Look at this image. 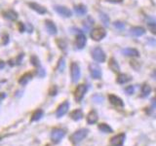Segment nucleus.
I'll return each mask as SVG.
<instances>
[{
    "label": "nucleus",
    "instance_id": "1",
    "mask_svg": "<svg viewBox=\"0 0 156 146\" xmlns=\"http://www.w3.org/2000/svg\"><path fill=\"white\" fill-rule=\"evenodd\" d=\"M106 36V30L102 26H97L94 27L90 32V37L94 41H101L102 39Z\"/></svg>",
    "mask_w": 156,
    "mask_h": 146
},
{
    "label": "nucleus",
    "instance_id": "2",
    "mask_svg": "<svg viewBox=\"0 0 156 146\" xmlns=\"http://www.w3.org/2000/svg\"><path fill=\"white\" fill-rule=\"evenodd\" d=\"M91 56L93 57V60H94L96 62H99V63L105 62V60H106L105 53V51L102 50L101 47L93 48L92 51H91Z\"/></svg>",
    "mask_w": 156,
    "mask_h": 146
},
{
    "label": "nucleus",
    "instance_id": "3",
    "mask_svg": "<svg viewBox=\"0 0 156 146\" xmlns=\"http://www.w3.org/2000/svg\"><path fill=\"white\" fill-rule=\"evenodd\" d=\"M88 133H89V130H88L87 129H81V130H76L75 133L70 136L71 142L74 143V144L79 143L80 141H82L88 135Z\"/></svg>",
    "mask_w": 156,
    "mask_h": 146
},
{
    "label": "nucleus",
    "instance_id": "4",
    "mask_svg": "<svg viewBox=\"0 0 156 146\" xmlns=\"http://www.w3.org/2000/svg\"><path fill=\"white\" fill-rule=\"evenodd\" d=\"M66 135V131L65 130L60 129V128H56L52 130V133H51V140L53 141V143H58L60 141L65 137Z\"/></svg>",
    "mask_w": 156,
    "mask_h": 146
},
{
    "label": "nucleus",
    "instance_id": "5",
    "mask_svg": "<svg viewBox=\"0 0 156 146\" xmlns=\"http://www.w3.org/2000/svg\"><path fill=\"white\" fill-rule=\"evenodd\" d=\"M70 75H71V81L73 83H77L78 80L80 79L81 71H80V66L78 65L77 62H71V64H70Z\"/></svg>",
    "mask_w": 156,
    "mask_h": 146
},
{
    "label": "nucleus",
    "instance_id": "6",
    "mask_svg": "<svg viewBox=\"0 0 156 146\" xmlns=\"http://www.w3.org/2000/svg\"><path fill=\"white\" fill-rule=\"evenodd\" d=\"M89 70H90V74H91L93 79L99 80L101 78V67L97 64V63H95V62L90 63Z\"/></svg>",
    "mask_w": 156,
    "mask_h": 146
},
{
    "label": "nucleus",
    "instance_id": "7",
    "mask_svg": "<svg viewBox=\"0 0 156 146\" xmlns=\"http://www.w3.org/2000/svg\"><path fill=\"white\" fill-rule=\"evenodd\" d=\"M87 90H88V87L85 84H81L79 86H77L76 90L74 92V99L77 102L82 100V99L84 97V96L86 94Z\"/></svg>",
    "mask_w": 156,
    "mask_h": 146
},
{
    "label": "nucleus",
    "instance_id": "8",
    "mask_svg": "<svg viewBox=\"0 0 156 146\" xmlns=\"http://www.w3.org/2000/svg\"><path fill=\"white\" fill-rule=\"evenodd\" d=\"M54 10H55V11L58 15H61L62 17L70 18L72 16V12L67 7H66V6H62V5H56V6L54 7Z\"/></svg>",
    "mask_w": 156,
    "mask_h": 146
},
{
    "label": "nucleus",
    "instance_id": "9",
    "mask_svg": "<svg viewBox=\"0 0 156 146\" xmlns=\"http://www.w3.org/2000/svg\"><path fill=\"white\" fill-rule=\"evenodd\" d=\"M68 109H69V103H68L67 101L62 102V103L60 104V106L58 107V109L56 111L57 118H62L63 115H66L67 113Z\"/></svg>",
    "mask_w": 156,
    "mask_h": 146
},
{
    "label": "nucleus",
    "instance_id": "10",
    "mask_svg": "<svg viewBox=\"0 0 156 146\" xmlns=\"http://www.w3.org/2000/svg\"><path fill=\"white\" fill-rule=\"evenodd\" d=\"M86 43H87V38L83 33H79L75 38V46L77 49H83L86 46Z\"/></svg>",
    "mask_w": 156,
    "mask_h": 146
},
{
    "label": "nucleus",
    "instance_id": "11",
    "mask_svg": "<svg viewBox=\"0 0 156 146\" xmlns=\"http://www.w3.org/2000/svg\"><path fill=\"white\" fill-rule=\"evenodd\" d=\"M125 137H126L125 134H117V135L113 136V137L110 139V143H111L112 146H122L124 143Z\"/></svg>",
    "mask_w": 156,
    "mask_h": 146
},
{
    "label": "nucleus",
    "instance_id": "12",
    "mask_svg": "<svg viewBox=\"0 0 156 146\" xmlns=\"http://www.w3.org/2000/svg\"><path fill=\"white\" fill-rule=\"evenodd\" d=\"M28 6L30 7V9H32L33 11H35L36 13L40 14V15H44L47 13V10L45 7H43L42 5L35 3V2H29L28 3Z\"/></svg>",
    "mask_w": 156,
    "mask_h": 146
},
{
    "label": "nucleus",
    "instance_id": "13",
    "mask_svg": "<svg viewBox=\"0 0 156 146\" xmlns=\"http://www.w3.org/2000/svg\"><path fill=\"white\" fill-rule=\"evenodd\" d=\"M45 26L47 28L48 32L51 34V35H56L58 33V28L56 26V24L54 22L50 21V19H47L45 21Z\"/></svg>",
    "mask_w": 156,
    "mask_h": 146
},
{
    "label": "nucleus",
    "instance_id": "14",
    "mask_svg": "<svg viewBox=\"0 0 156 146\" xmlns=\"http://www.w3.org/2000/svg\"><path fill=\"white\" fill-rule=\"evenodd\" d=\"M122 54L126 57H139L140 56L139 51L134 48H125L122 50Z\"/></svg>",
    "mask_w": 156,
    "mask_h": 146
},
{
    "label": "nucleus",
    "instance_id": "15",
    "mask_svg": "<svg viewBox=\"0 0 156 146\" xmlns=\"http://www.w3.org/2000/svg\"><path fill=\"white\" fill-rule=\"evenodd\" d=\"M130 31H131V34L132 35H134V36H143L145 34V29L144 27H141V26H133L131 29H130Z\"/></svg>",
    "mask_w": 156,
    "mask_h": 146
},
{
    "label": "nucleus",
    "instance_id": "16",
    "mask_svg": "<svg viewBox=\"0 0 156 146\" xmlns=\"http://www.w3.org/2000/svg\"><path fill=\"white\" fill-rule=\"evenodd\" d=\"M108 99H109V101H110L111 104H113L115 106H120V107L124 106V102H123V100H122L119 96H114V95H110L108 96Z\"/></svg>",
    "mask_w": 156,
    "mask_h": 146
},
{
    "label": "nucleus",
    "instance_id": "17",
    "mask_svg": "<svg viewBox=\"0 0 156 146\" xmlns=\"http://www.w3.org/2000/svg\"><path fill=\"white\" fill-rule=\"evenodd\" d=\"M97 121H98V113L95 110L90 111V113L87 116V123L93 125V124H95Z\"/></svg>",
    "mask_w": 156,
    "mask_h": 146
},
{
    "label": "nucleus",
    "instance_id": "18",
    "mask_svg": "<svg viewBox=\"0 0 156 146\" xmlns=\"http://www.w3.org/2000/svg\"><path fill=\"white\" fill-rule=\"evenodd\" d=\"M83 117V112L81 109H75L70 113V118L74 121H79Z\"/></svg>",
    "mask_w": 156,
    "mask_h": 146
},
{
    "label": "nucleus",
    "instance_id": "19",
    "mask_svg": "<svg viewBox=\"0 0 156 146\" xmlns=\"http://www.w3.org/2000/svg\"><path fill=\"white\" fill-rule=\"evenodd\" d=\"M74 11L77 15L79 16H83V15H86L87 14V8L85 5L83 4H78L74 7Z\"/></svg>",
    "mask_w": 156,
    "mask_h": 146
},
{
    "label": "nucleus",
    "instance_id": "20",
    "mask_svg": "<svg viewBox=\"0 0 156 146\" xmlns=\"http://www.w3.org/2000/svg\"><path fill=\"white\" fill-rule=\"evenodd\" d=\"M43 110L42 109H37L35 110L32 113L31 115V118H30V121L31 122H35V121H38V120H40L42 117H43Z\"/></svg>",
    "mask_w": 156,
    "mask_h": 146
},
{
    "label": "nucleus",
    "instance_id": "21",
    "mask_svg": "<svg viewBox=\"0 0 156 146\" xmlns=\"http://www.w3.org/2000/svg\"><path fill=\"white\" fill-rule=\"evenodd\" d=\"M32 79V74L31 73H26V74H23L21 78H20V80H19V83L21 85H26L27 84V83L30 81Z\"/></svg>",
    "mask_w": 156,
    "mask_h": 146
},
{
    "label": "nucleus",
    "instance_id": "22",
    "mask_svg": "<svg viewBox=\"0 0 156 146\" xmlns=\"http://www.w3.org/2000/svg\"><path fill=\"white\" fill-rule=\"evenodd\" d=\"M3 15L5 18L10 19V21H15V19H17V18H18V13L13 11V10H9L7 12H4Z\"/></svg>",
    "mask_w": 156,
    "mask_h": 146
},
{
    "label": "nucleus",
    "instance_id": "23",
    "mask_svg": "<svg viewBox=\"0 0 156 146\" xmlns=\"http://www.w3.org/2000/svg\"><path fill=\"white\" fill-rule=\"evenodd\" d=\"M151 92V87L147 84H144L143 87H141V96L143 97H146L148 96Z\"/></svg>",
    "mask_w": 156,
    "mask_h": 146
},
{
    "label": "nucleus",
    "instance_id": "24",
    "mask_svg": "<svg viewBox=\"0 0 156 146\" xmlns=\"http://www.w3.org/2000/svg\"><path fill=\"white\" fill-rule=\"evenodd\" d=\"M65 67H66V60H65V57H61L58 61L57 69L58 72L62 73V72H63V70H65Z\"/></svg>",
    "mask_w": 156,
    "mask_h": 146
},
{
    "label": "nucleus",
    "instance_id": "25",
    "mask_svg": "<svg viewBox=\"0 0 156 146\" xmlns=\"http://www.w3.org/2000/svg\"><path fill=\"white\" fill-rule=\"evenodd\" d=\"M130 80H131V78L127 74H124V73L119 74L118 78H117V82H118L119 84H125V83L129 82Z\"/></svg>",
    "mask_w": 156,
    "mask_h": 146
},
{
    "label": "nucleus",
    "instance_id": "26",
    "mask_svg": "<svg viewBox=\"0 0 156 146\" xmlns=\"http://www.w3.org/2000/svg\"><path fill=\"white\" fill-rule=\"evenodd\" d=\"M109 67L111 68V70H113L114 72H118L120 70L119 64L117 63V61L114 60V58H111L109 61Z\"/></svg>",
    "mask_w": 156,
    "mask_h": 146
},
{
    "label": "nucleus",
    "instance_id": "27",
    "mask_svg": "<svg viewBox=\"0 0 156 146\" xmlns=\"http://www.w3.org/2000/svg\"><path fill=\"white\" fill-rule=\"evenodd\" d=\"M99 130L101 131H102V133H105V134L112 133L111 127H109L107 124H101V125H99Z\"/></svg>",
    "mask_w": 156,
    "mask_h": 146
},
{
    "label": "nucleus",
    "instance_id": "28",
    "mask_svg": "<svg viewBox=\"0 0 156 146\" xmlns=\"http://www.w3.org/2000/svg\"><path fill=\"white\" fill-rule=\"evenodd\" d=\"M30 62H31V64L34 65V66H39V65H40V61H39L38 57L36 56H32L30 57Z\"/></svg>",
    "mask_w": 156,
    "mask_h": 146
},
{
    "label": "nucleus",
    "instance_id": "29",
    "mask_svg": "<svg viewBox=\"0 0 156 146\" xmlns=\"http://www.w3.org/2000/svg\"><path fill=\"white\" fill-rule=\"evenodd\" d=\"M147 26H148V29L150 30V32L153 33L154 35H156V23H149L147 24Z\"/></svg>",
    "mask_w": 156,
    "mask_h": 146
},
{
    "label": "nucleus",
    "instance_id": "30",
    "mask_svg": "<svg viewBox=\"0 0 156 146\" xmlns=\"http://www.w3.org/2000/svg\"><path fill=\"white\" fill-rule=\"evenodd\" d=\"M57 92H58V89H57V87L56 86H52L50 88V90H49V95L54 96H56L57 95Z\"/></svg>",
    "mask_w": 156,
    "mask_h": 146
},
{
    "label": "nucleus",
    "instance_id": "31",
    "mask_svg": "<svg viewBox=\"0 0 156 146\" xmlns=\"http://www.w3.org/2000/svg\"><path fill=\"white\" fill-rule=\"evenodd\" d=\"M113 26H114V27H116L117 29H123L124 28V23H121V22H114L113 23Z\"/></svg>",
    "mask_w": 156,
    "mask_h": 146
},
{
    "label": "nucleus",
    "instance_id": "32",
    "mask_svg": "<svg viewBox=\"0 0 156 146\" xmlns=\"http://www.w3.org/2000/svg\"><path fill=\"white\" fill-rule=\"evenodd\" d=\"M125 92H127L128 95H133L134 92H135V87L134 86H128L125 89Z\"/></svg>",
    "mask_w": 156,
    "mask_h": 146
},
{
    "label": "nucleus",
    "instance_id": "33",
    "mask_svg": "<svg viewBox=\"0 0 156 146\" xmlns=\"http://www.w3.org/2000/svg\"><path fill=\"white\" fill-rule=\"evenodd\" d=\"M101 21L104 22V23L105 24L106 26H108V18H107L106 15H105V14H101Z\"/></svg>",
    "mask_w": 156,
    "mask_h": 146
},
{
    "label": "nucleus",
    "instance_id": "34",
    "mask_svg": "<svg viewBox=\"0 0 156 146\" xmlns=\"http://www.w3.org/2000/svg\"><path fill=\"white\" fill-rule=\"evenodd\" d=\"M8 42H9V35L8 34H3V42H2V44L3 45H6V44H8Z\"/></svg>",
    "mask_w": 156,
    "mask_h": 146
},
{
    "label": "nucleus",
    "instance_id": "35",
    "mask_svg": "<svg viewBox=\"0 0 156 146\" xmlns=\"http://www.w3.org/2000/svg\"><path fill=\"white\" fill-rule=\"evenodd\" d=\"M106 2L111 3V4H119L123 2V0H105Z\"/></svg>",
    "mask_w": 156,
    "mask_h": 146
},
{
    "label": "nucleus",
    "instance_id": "36",
    "mask_svg": "<svg viewBox=\"0 0 156 146\" xmlns=\"http://www.w3.org/2000/svg\"><path fill=\"white\" fill-rule=\"evenodd\" d=\"M19 30L21 32L24 31V24L23 23H19Z\"/></svg>",
    "mask_w": 156,
    "mask_h": 146
},
{
    "label": "nucleus",
    "instance_id": "37",
    "mask_svg": "<svg viewBox=\"0 0 156 146\" xmlns=\"http://www.w3.org/2000/svg\"><path fill=\"white\" fill-rule=\"evenodd\" d=\"M93 99H94V100H97V102H99V103H101V102L102 101V97H101V96H95L94 97H93Z\"/></svg>",
    "mask_w": 156,
    "mask_h": 146
},
{
    "label": "nucleus",
    "instance_id": "38",
    "mask_svg": "<svg viewBox=\"0 0 156 146\" xmlns=\"http://www.w3.org/2000/svg\"><path fill=\"white\" fill-rule=\"evenodd\" d=\"M5 96H6V95H5L4 92H1V94H0V102L5 99Z\"/></svg>",
    "mask_w": 156,
    "mask_h": 146
},
{
    "label": "nucleus",
    "instance_id": "39",
    "mask_svg": "<svg viewBox=\"0 0 156 146\" xmlns=\"http://www.w3.org/2000/svg\"><path fill=\"white\" fill-rule=\"evenodd\" d=\"M152 105H153V107L156 108V97H154L153 100H152Z\"/></svg>",
    "mask_w": 156,
    "mask_h": 146
},
{
    "label": "nucleus",
    "instance_id": "40",
    "mask_svg": "<svg viewBox=\"0 0 156 146\" xmlns=\"http://www.w3.org/2000/svg\"><path fill=\"white\" fill-rule=\"evenodd\" d=\"M4 65H5V63H4L2 61H0V68H3V67H4Z\"/></svg>",
    "mask_w": 156,
    "mask_h": 146
},
{
    "label": "nucleus",
    "instance_id": "41",
    "mask_svg": "<svg viewBox=\"0 0 156 146\" xmlns=\"http://www.w3.org/2000/svg\"><path fill=\"white\" fill-rule=\"evenodd\" d=\"M152 77H153V78H154V79L156 80V70H155V71H154V72L152 73Z\"/></svg>",
    "mask_w": 156,
    "mask_h": 146
},
{
    "label": "nucleus",
    "instance_id": "42",
    "mask_svg": "<svg viewBox=\"0 0 156 146\" xmlns=\"http://www.w3.org/2000/svg\"><path fill=\"white\" fill-rule=\"evenodd\" d=\"M0 139H1V136H0Z\"/></svg>",
    "mask_w": 156,
    "mask_h": 146
}]
</instances>
